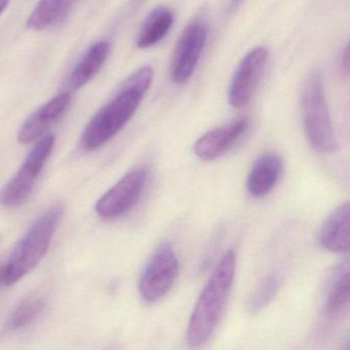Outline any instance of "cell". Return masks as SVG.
<instances>
[{"label": "cell", "mask_w": 350, "mask_h": 350, "mask_svg": "<svg viewBox=\"0 0 350 350\" xmlns=\"http://www.w3.org/2000/svg\"><path fill=\"white\" fill-rule=\"evenodd\" d=\"M10 1H11V0H0V15H1V14L3 13V11L7 9Z\"/></svg>", "instance_id": "cell-22"}, {"label": "cell", "mask_w": 350, "mask_h": 350, "mask_svg": "<svg viewBox=\"0 0 350 350\" xmlns=\"http://www.w3.org/2000/svg\"><path fill=\"white\" fill-rule=\"evenodd\" d=\"M46 301L40 294L30 295L18 304L8 319L7 327L11 331L23 329L33 323L44 310Z\"/></svg>", "instance_id": "cell-17"}, {"label": "cell", "mask_w": 350, "mask_h": 350, "mask_svg": "<svg viewBox=\"0 0 350 350\" xmlns=\"http://www.w3.org/2000/svg\"><path fill=\"white\" fill-rule=\"evenodd\" d=\"M109 52V42H100L94 44L71 73L69 79V87L71 90L77 91L85 87L99 72L107 60Z\"/></svg>", "instance_id": "cell-15"}, {"label": "cell", "mask_w": 350, "mask_h": 350, "mask_svg": "<svg viewBox=\"0 0 350 350\" xmlns=\"http://www.w3.org/2000/svg\"><path fill=\"white\" fill-rule=\"evenodd\" d=\"M340 66H341L342 72L347 77L348 73H349V48L348 46H346L343 54H342Z\"/></svg>", "instance_id": "cell-20"}, {"label": "cell", "mask_w": 350, "mask_h": 350, "mask_svg": "<svg viewBox=\"0 0 350 350\" xmlns=\"http://www.w3.org/2000/svg\"><path fill=\"white\" fill-rule=\"evenodd\" d=\"M173 23V12L167 8H157L151 12L141 27L137 38V46L139 49H148L154 46L169 33Z\"/></svg>", "instance_id": "cell-16"}, {"label": "cell", "mask_w": 350, "mask_h": 350, "mask_svg": "<svg viewBox=\"0 0 350 350\" xmlns=\"http://www.w3.org/2000/svg\"><path fill=\"white\" fill-rule=\"evenodd\" d=\"M72 101L70 93L61 94L34 112L20 129L18 140L28 144L40 139L67 111Z\"/></svg>", "instance_id": "cell-11"}, {"label": "cell", "mask_w": 350, "mask_h": 350, "mask_svg": "<svg viewBox=\"0 0 350 350\" xmlns=\"http://www.w3.org/2000/svg\"><path fill=\"white\" fill-rule=\"evenodd\" d=\"M5 284V266H0V288H3Z\"/></svg>", "instance_id": "cell-21"}, {"label": "cell", "mask_w": 350, "mask_h": 350, "mask_svg": "<svg viewBox=\"0 0 350 350\" xmlns=\"http://www.w3.org/2000/svg\"><path fill=\"white\" fill-rule=\"evenodd\" d=\"M235 267L237 256L233 250H229L204 284L186 333L187 343L192 347L204 345L216 332L230 296Z\"/></svg>", "instance_id": "cell-2"}, {"label": "cell", "mask_w": 350, "mask_h": 350, "mask_svg": "<svg viewBox=\"0 0 350 350\" xmlns=\"http://www.w3.org/2000/svg\"><path fill=\"white\" fill-rule=\"evenodd\" d=\"M68 11L62 0H40L28 19L27 27L36 31L46 29L64 18Z\"/></svg>", "instance_id": "cell-18"}, {"label": "cell", "mask_w": 350, "mask_h": 350, "mask_svg": "<svg viewBox=\"0 0 350 350\" xmlns=\"http://www.w3.org/2000/svg\"><path fill=\"white\" fill-rule=\"evenodd\" d=\"M147 167L132 170L96 204V213L103 220H113L132 210L142 196L148 180Z\"/></svg>", "instance_id": "cell-7"}, {"label": "cell", "mask_w": 350, "mask_h": 350, "mask_svg": "<svg viewBox=\"0 0 350 350\" xmlns=\"http://www.w3.org/2000/svg\"><path fill=\"white\" fill-rule=\"evenodd\" d=\"M153 75V69L145 66L124 81L118 95L97 112L85 128L81 138L83 150H97L126 126L150 88Z\"/></svg>", "instance_id": "cell-1"}, {"label": "cell", "mask_w": 350, "mask_h": 350, "mask_svg": "<svg viewBox=\"0 0 350 350\" xmlns=\"http://www.w3.org/2000/svg\"><path fill=\"white\" fill-rule=\"evenodd\" d=\"M62 1L63 3L66 5L67 9L70 10V8L72 7L77 1H79V0H62Z\"/></svg>", "instance_id": "cell-23"}, {"label": "cell", "mask_w": 350, "mask_h": 350, "mask_svg": "<svg viewBox=\"0 0 350 350\" xmlns=\"http://www.w3.org/2000/svg\"><path fill=\"white\" fill-rule=\"evenodd\" d=\"M179 273V261L169 243H163L145 266L140 280L139 293L146 302H157L169 293Z\"/></svg>", "instance_id": "cell-6"}, {"label": "cell", "mask_w": 350, "mask_h": 350, "mask_svg": "<svg viewBox=\"0 0 350 350\" xmlns=\"http://www.w3.org/2000/svg\"><path fill=\"white\" fill-rule=\"evenodd\" d=\"M64 208L60 204L44 213L19 241L5 266V284L12 286L42 261L52 243Z\"/></svg>", "instance_id": "cell-3"}, {"label": "cell", "mask_w": 350, "mask_h": 350, "mask_svg": "<svg viewBox=\"0 0 350 350\" xmlns=\"http://www.w3.org/2000/svg\"><path fill=\"white\" fill-rule=\"evenodd\" d=\"M282 161L278 154L265 153L254 163L247 180V192L254 198L267 196L280 180Z\"/></svg>", "instance_id": "cell-13"}, {"label": "cell", "mask_w": 350, "mask_h": 350, "mask_svg": "<svg viewBox=\"0 0 350 350\" xmlns=\"http://www.w3.org/2000/svg\"><path fill=\"white\" fill-rule=\"evenodd\" d=\"M280 282V276L275 272L265 276L247 300V311L251 314H257L266 308L278 294Z\"/></svg>", "instance_id": "cell-19"}, {"label": "cell", "mask_w": 350, "mask_h": 350, "mask_svg": "<svg viewBox=\"0 0 350 350\" xmlns=\"http://www.w3.org/2000/svg\"><path fill=\"white\" fill-rule=\"evenodd\" d=\"M249 128L247 118H239L227 126L214 129L202 135L196 144L194 152L202 161H214L232 148Z\"/></svg>", "instance_id": "cell-10"}, {"label": "cell", "mask_w": 350, "mask_h": 350, "mask_svg": "<svg viewBox=\"0 0 350 350\" xmlns=\"http://www.w3.org/2000/svg\"><path fill=\"white\" fill-rule=\"evenodd\" d=\"M349 204H341L325 219L319 232V241L327 251L347 253L349 251Z\"/></svg>", "instance_id": "cell-12"}, {"label": "cell", "mask_w": 350, "mask_h": 350, "mask_svg": "<svg viewBox=\"0 0 350 350\" xmlns=\"http://www.w3.org/2000/svg\"><path fill=\"white\" fill-rule=\"evenodd\" d=\"M268 61L267 49L263 46L250 51L239 63L229 87V103L241 108L249 103L261 81Z\"/></svg>", "instance_id": "cell-9"}, {"label": "cell", "mask_w": 350, "mask_h": 350, "mask_svg": "<svg viewBox=\"0 0 350 350\" xmlns=\"http://www.w3.org/2000/svg\"><path fill=\"white\" fill-rule=\"evenodd\" d=\"M301 110L305 135L311 146L321 153L336 152L337 137L323 93V79L317 71L309 75L303 88Z\"/></svg>", "instance_id": "cell-4"}, {"label": "cell", "mask_w": 350, "mask_h": 350, "mask_svg": "<svg viewBox=\"0 0 350 350\" xmlns=\"http://www.w3.org/2000/svg\"><path fill=\"white\" fill-rule=\"evenodd\" d=\"M350 276L349 261L347 259L336 267L325 301V312L329 317L341 314L349 304Z\"/></svg>", "instance_id": "cell-14"}, {"label": "cell", "mask_w": 350, "mask_h": 350, "mask_svg": "<svg viewBox=\"0 0 350 350\" xmlns=\"http://www.w3.org/2000/svg\"><path fill=\"white\" fill-rule=\"evenodd\" d=\"M208 40V25L202 20H193L184 29L178 40L172 64L174 83H187L198 66L202 51Z\"/></svg>", "instance_id": "cell-8"}, {"label": "cell", "mask_w": 350, "mask_h": 350, "mask_svg": "<svg viewBox=\"0 0 350 350\" xmlns=\"http://www.w3.org/2000/svg\"><path fill=\"white\" fill-rule=\"evenodd\" d=\"M56 143L55 135H46L30 151L16 175L0 191V204L7 208H17L31 196L34 185L42 174Z\"/></svg>", "instance_id": "cell-5"}]
</instances>
